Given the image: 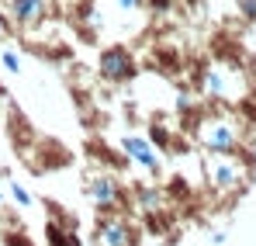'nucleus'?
Here are the masks:
<instances>
[{"label": "nucleus", "instance_id": "9b49d317", "mask_svg": "<svg viewBox=\"0 0 256 246\" xmlns=\"http://www.w3.org/2000/svg\"><path fill=\"white\" fill-rule=\"evenodd\" d=\"M0 66H4L7 73H21V56H18V49H0Z\"/></svg>", "mask_w": 256, "mask_h": 246}, {"label": "nucleus", "instance_id": "7ed1b4c3", "mask_svg": "<svg viewBox=\"0 0 256 246\" xmlns=\"http://www.w3.org/2000/svg\"><path fill=\"white\" fill-rule=\"evenodd\" d=\"M84 198L97 211H118V208L125 205V191H122L114 170H94V173H86Z\"/></svg>", "mask_w": 256, "mask_h": 246}, {"label": "nucleus", "instance_id": "0eeeda50", "mask_svg": "<svg viewBox=\"0 0 256 246\" xmlns=\"http://www.w3.org/2000/svg\"><path fill=\"white\" fill-rule=\"evenodd\" d=\"M97 70H100V77H104L108 83H125V80H135V77H138V63H135V56L128 52L125 45L104 49Z\"/></svg>", "mask_w": 256, "mask_h": 246}, {"label": "nucleus", "instance_id": "2eb2a0df", "mask_svg": "<svg viewBox=\"0 0 256 246\" xmlns=\"http://www.w3.org/2000/svg\"><path fill=\"white\" fill-rule=\"evenodd\" d=\"M225 239H228V232H225V229H214V232H212V243L214 246H222Z\"/></svg>", "mask_w": 256, "mask_h": 246}, {"label": "nucleus", "instance_id": "4468645a", "mask_svg": "<svg viewBox=\"0 0 256 246\" xmlns=\"http://www.w3.org/2000/svg\"><path fill=\"white\" fill-rule=\"evenodd\" d=\"M7 246H32V243H28L24 236H18V232H10V236H7Z\"/></svg>", "mask_w": 256, "mask_h": 246}, {"label": "nucleus", "instance_id": "1a4fd4ad", "mask_svg": "<svg viewBox=\"0 0 256 246\" xmlns=\"http://www.w3.org/2000/svg\"><path fill=\"white\" fill-rule=\"evenodd\" d=\"M45 236H48V246H84L80 243V236H76V229H73V222L70 225H62V222H48V229H45Z\"/></svg>", "mask_w": 256, "mask_h": 246}, {"label": "nucleus", "instance_id": "f8f14e48", "mask_svg": "<svg viewBox=\"0 0 256 246\" xmlns=\"http://www.w3.org/2000/svg\"><path fill=\"white\" fill-rule=\"evenodd\" d=\"M239 14L246 21H256V0H239Z\"/></svg>", "mask_w": 256, "mask_h": 246}, {"label": "nucleus", "instance_id": "f03ea898", "mask_svg": "<svg viewBox=\"0 0 256 246\" xmlns=\"http://www.w3.org/2000/svg\"><path fill=\"white\" fill-rule=\"evenodd\" d=\"M194 139L204 153H239L242 146V122L236 115H198Z\"/></svg>", "mask_w": 256, "mask_h": 246}, {"label": "nucleus", "instance_id": "423d86ee", "mask_svg": "<svg viewBox=\"0 0 256 246\" xmlns=\"http://www.w3.org/2000/svg\"><path fill=\"white\" fill-rule=\"evenodd\" d=\"M118 153L125 156L132 166H142L149 177H160L163 173V160H160V149L149 142V135H135V132H128L118 139Z\"/></svg>", "mask_w": 256, "mask_h": 246}, {"label": "nucleus", "instance_id": "39448f33", "mask_svg": "<svg viewBox=\"0 0 256 246\" xmlns=\"http://www.w3.org/2000/svg\"><path fill=\"white\" fill-rule=\"evenodd\" d=\"M90 243H94V246H138V232H135V225L128 222L125 215H118V211H104L100 222L94 225Z\"/></svg>", "mask_w": 256, "mask_h": 246}, {"label": "nucleus", "instance_id": "ddd939ff", "mask_svg": "<svg viewBox=\"0 0 256 246\" xmlns=\"http://www.w3.org/2000/svg\"><path fill=\"white\" fill-rule=\"evenodd\" d=\"M138 4H142V0H114V7H118L122 14H128V11H135Z\"/></svg>", "mask_w": 256, "mask_h": 246}, {"label": "nucleus", "instance_id": "dca6fc26", "mask_svg": "<svg viewBox=\"0 0 256 246\" xmlns=\"http://www.w3.org/2000/svg\"><path fill=\"white\" fill-rule=\"evenodd\" d=\"M0 205H4V187H0Z\"/></svg>", "mask_w": 256, "mask_h": 246}, {"label": "nucleus", "instance_id": "6e6552de", "mask_svg": "<svg viewBox=\"0 0 256 246\" xmlns=\"http://www.w3.org/2000/svg\"><path fill=\"white\" fill-rule=\"evenodd\" d=\"M4 18L14 28H35L48 18V0H7Z\"/></svg>", "mask_w": 256, "mask_h": 246}, {"label": "nucleus", "instance_id": "20e7f679", "mask_svg": "<svg viewBox=\"0 0 256 246\" xmlns=\"http://www.w3.org/2000/svg\"><path fill=\"white\" fill-rule=\"evenodd\" d=\"M198 94L212 97V101H225V97H242V80L236 73V66L228 63H208L198 77Z\"/></svg>", "mask_w": 256, "mask_h": 246}, {"label": "nucleus", "instance_id": "f257e3e1", "mask_svg": "<svg viewBox=\"0 0 256 246\" xmlns=\"http://www.w3.org/2000/svg\"><path fill=\"white\" fill-rule=\"evenodd\" d=\"M250 173H253V166H250L246 156H239V153H208V160H204L208 187H212L218 198L239 194L250 184Z\"/></svg>", "mask_w": 256, "mask_h": 246}, {"label": "nucleus", "instance_id": "9d476101", "mask_svg": "<svg viewBox=\"0 0 256 246\" xmlns=\"http://www.w3.org/2000/svg\"><path fill=\"white\" fill-rule=\"evenodd\" d=\"M7 191H10V198H14V205H18V208H32V194H28V187H21L14 177H7Z\"/></svg>", "mask_w": 256, "mask_h": 246}]
</instances>
